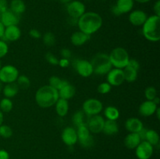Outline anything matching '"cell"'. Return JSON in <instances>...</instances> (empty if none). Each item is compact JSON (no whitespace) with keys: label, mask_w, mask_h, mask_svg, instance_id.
<instances>
[{"label":"cell","mask_w":160,"mask_h":159,"mask_svg":"<svg viewBox=\"0 0 160 159\" xmlns=\"http://www.w3.org/2000/svg\"><path fill=\"white\" fill-rule=\"evenodd\" d=\"M148 17L144 11L140 9H136L132 11L129 15V21L132 25L136 26H142Z\"/></svg>","instance_id":"19"},{"label":"cell","mask_w":160,"mask_h":159,"mask_svg":"<svg viewBox=\"0 0 160 159\" xmlns=\"http://www.w3.org/2000/svg\"><path fill=\"white\" fill-rule=\"evenodd\" d=\"M145 97L148 101H153L157 97V90L154 87H148L145 90Z\"/></svg>","instance_id":"37"},{"label":"cell","mask_w":160,"mask_h":159,"mask_svg":"<svg viewBox=\"0 0 160 159\" xmlns=\"http://www.w3.org/2000/svg\"><path fill=\"white\" fill-rule=\"evenodd\" d=\"M1 66H2V65H1V62H0V68H1Z\"/></svg>","instance_id":"54"},{"label":"cell","mask_w":160,"mask_h":159,"mask_svg":"<svg viewBox=\"0 0 160 159\" xmlns=\"http://www.w3.org/2000/svg\"><path fill=\"white\" fill-rule=\"evenodd\" d=\"M85 5L82 2L78 1V0H73L69 2L67 6L68 15L71 18L76 19V20L80 18L85 12Z\"/></svg>","instance_id":"9"},{"label":"cell","mask_w":160,"mask_h":159,"mask_svg":"<svg viewBox=\"0 0 160 159\" xmlns=\"http://www.w3.org/2000/svg\"><path fill=\"white\" fill-rule=\"evenodd\" d=\"M9 51V46L6 41L0 40V59L5 57Z\"/></svg>","instance_id":"39"},{"label":"cell","mask_w":160,"mask_h":159,"mask_svg":"<svg viewBox=\"0 0 160 159\" xmlns=\"http://www.w3.org/2000/svg\"><path fill=\"white\" fill-rule=\"evenodd\" d=\"M12 107H13V104L10 98H4L0 101V111L3 113H8L11 112Z\"/></svg>","instance_id":"33"},{"label":"cell","mask_w":160,"mask_h":159,"mask_svg":"<svg viewBox=\"0 0 160 159\" xmlns=\"http://www.w3.org/2000/svg\"><path fill=\"white\" fill-rule=\"evenodd\" d=\"M0 159H9V154L6 150H0Z\"/></svg>","instance_id":"47"},{"label":"cell","mask_w":160,"mask_h":159,"mask_svg":"<svg viewBox=\"0 0 160 159\" xmlns=\"http://www.w3.org/2000/svg\"><path fill=\"white\" fill-rule=\"evenodd\" d=\"M128 65V66L131 67V68L134 69V70H138V71L139 69H140V63H139L137 60H135V59H130Z\"/></svg>","instance_id":"41"},{"label":"cell","mask_w":160,"mask_h":159,"mask_svg":"<svg viewBox=\"0 0 160 159\" xmlns=\"http://www.w3.org/2000/svg\"><path fill=\"white\" fill-rule=\"evenodd\" d=\"M106 80L111 86H120L125 81L123 70L118 68L111 69L110 71L106 74Z\"/></svg>","instance_id":"11"},{"label":"cell","mask_w":160,"mask_h":159,"mask_svg":"<svg viewBox=\"0 0 160 159\" xmlns=\"http://www.w3.org/2000/svg\"><path fill=\"white\" fill-rule=\"evenodd\" d=\"M60 54L62 55V58L70 59V58L71 57L72 52L69 48H62L60 51Z\"/></svg>","instance_id":"43"},{"label":"cell","mask_w":160,"mask_h":159,"mask_svg":"<svg viewBox=\"0 0 160 159\" xmlns=\"http://www.w3.org/2000/svg\"><path fill=\"white\" fill-rule=\"evenodd\" d=\"M62 140L67 146H73L78 142V134L74 128L71 126H67L62 130Z\"/></svg>","instance_id":"15"},{"label":"cell","mask_w":160,"mask_h":159,"mask_svg":"<svg viewBox=\"0 0 160 159\" xmlns=\"http://www.w3.org/2000/svg\"><path fill=\"white\" fill-rule=\"evenodd\" d=\"M0 14H1V12H0Z\"/></svg>","instance_id":"55"},{"label":"cell","mask_w":160,"mask_h":159,"mask_svg":"<svg viewBox=\"0 0 160 159\" xmlns=\"http://www.w3.org/2000/svg\"><path fill=\"white\" fill-rule=\"evenodd\" d=\"M3 122H4V115L3 112L0 111V126L3 124Z\"/></svg>","instance_id":"49"},{"label":"cell","mask_w":160,"mask_h":159,"mask_svg":"<svg viewBox=\"0 0 160 159\" xmlns=\"http://www.w3.org/2000/svg\"><path fill=\"white\" fill-rule=\"evenodd\" d=\"M88 119L89 116L86 115V114L83 112V110H79L75 112L74 114L73 115V117H72V121H73V124H74L77 127L80 126H84V125L87 126Z\"/></svg>","instance_id":"26"},{"label":"cell","mask_w":160,"mask_h":159,"mask_svg":"<svg viewBox=\"0 0 160 159\" xmlns=\"http://www.w3.org/2000/svg\"><path fill=\"white\" fill-rule=\"evenodd\" d=\"M153 9H154L155 11V15L160 17V1L159 0H157L156 2L155 3L154 6H153Z\"/></svg>","instance_id":"46"},{"label":"cell","mask_w":160,"mask_h":159,"mask_svg":"<svg viewBox=\"0 0 160 159\" xmlns=\"http://www.w3.org/2000/svg\"><path fill=\"white\" fill-rule=\"evenodd\" d=\"M78 26L79 31L84 34L92 35L96 33L102 26V18L95 12H85L78 19Z\"/></svg>","instance_id":"1"},{"label":"cell","mask_w":160,"mask_h":159,"mask_svg":"<svg viewBox=\"0 0 160 159\" xmlns=\"http://www.w3.org/2000/svg\"><path fill=\"white\" fill-rule=\"evenodd\" d=\"M70 59L62 58V59H59V63H58V65H60V67H62V68H67V67H68L70 65Z\"/></svg>","instance_id":"44"},{"label":"cell","mask_w":160,"mask_h":159,"mask_svg":"<svg viewBox=\"0 0 160 159\" xmlns=\"http://www.w3.org/2000/svg\"><path fill=\"white\" fill-rule=\"evenodd\" d=\"M142 34L148 41L157 42L160 40V17L150 16L142 25Z\"/></svg>","instance_id":"3"},{"label":"cell","mask_w":160,"mask_h":159,"mask_svg":"<svg viewBox=\"0 0 160 159\" xmlns=\"http://www.w3.org/2000/svg\"><path fill=\"white\" fill-rule=\"evenodd\" d=\"M76 131L78 134V141H79L81 146L86 148L93 146L94 138L86 125L78 126Z\"/></svg>","instance_id":"8"},{"label":"cell","mask_w":160,"mask_h":159,"mask_svg":"<svg viewBox=\"0 0 160 159\" xmlns=\"http://www.w3.org/2000/svg\"><path fill=\"white\" fill-rule=\"evenodd\" d=\"M58 90L49 85H44L37 90L35 94V101L38 105L47 108L55 105L59 99Z\"/></svg>","instance_id":"2"},{"label":"cell","mask_w":160,"mask_h":159,"mask_svg":"<svg viewBox=\"0 0 160 159\" xmlns=\"http://www.w3.org/2000/svg\"><path fill=\"white\" fill-rule=\"evenodd\" d=\"M125 128L130 132H138L139 131H141L143 129L144 125L142 120H140L138 118L132 117V118H128L126 121V123H125Z\"/></svg>","instance_id":"20"},{"label":"cell","mask_w":160,"mask_h":159,"mask_svg":"<svg viewBox=\"0 0 160 159\" xmlns=\"http://www.w3.org/2000/svg\"><path fill=\"white\" fill-rule=\"evenodd\" d=\"M104 115L106 120L117 121L120 117V111L114 106H108L104 110Z\"/></svg>","instance_id":"29"},{"label":"cell","mask_w":160,"mask_h":159,"mask_svg":"<svg viewBox=\"0 0 160 159\" xmlns=\"http://www.w3.org/2000/svg\"><path fill=\"white\" fill-rule=\"evenodd\" d=\"M9 9L7 0H0V12H2Z\"/></svg>","instance_id":"45"},{"label":"cell","mask_w":160,"mask_h":159,"mask_svg":"<svg viewBox=\"0 0 160 159\" xmlns=\"http://www.w3.org/2000/svg\"><path fill=\"white\" fill-rule=\"evenodd\" d=\"M12 136V129L10 126L2 124L0 126V137L2 138H10Z\"/></svg>","instance_id":"36"},{"label":"cell","mask_w":160,"mask_h":159,"mask_svg":"<svg viewBox=\"0 0 160 159\" xmlns=\"http://www.w3.org/2000/svg\"><path fill=\"white\" fill-rule=\"evenodd\" d=\"M0 22L2 23L5 27L17 25L20 22V16L14 13L10 9H8L7 10L1 12L0 14Z\"/></svg>","instance_id":"14"},{"label":"cell","mask_w":160,"mask_h":159,"mask_svg":"<svg viewBox=\"0 0 160 159\" xmlns=\"http://www.w3.org/2000/svg\"><path fill=\"white\" fill-rule=\"evenodd\" d=\"M56 112L59 117H64L67 115L69 111V102L67 100L59 98L55 104Z\"/></svg>","instance_id":"24"},{"label":"cell","mask_w":160,"mask_h":159,"mask_svg":"<svg viewBox=\"0 0 160 159\" xmlns=\"http://www.w3.org/2000/svg\"><path fill=\"white\" fill-rule=\"evenodd\" d=\"M90 37L91 36L88 34H86L82 31H78L72 34L71 37H70V41H71V43L75 46H81V45H84L88 41L90 40Z\"/></svg>","instance_id":"21"},{"label":"cell","mask_w":160,"mask_h":159,"mask_svg":"<svg viewBox=\"0 0 160 159\" xmlns=\"http://www.w3.org/2000/svg\"><path fill=\"white\" fill-rule=\"evenodd\" d=\"M9 9L14 13L20 16L26 10V6L23 0H12L10 2Z\"/></svg>","instance_id":"28"},{"label":"cell","mask_w":160,"mask_h":159,"mask_svg":"<svg viewBox=\"0 0 160 159\" xmlns=\"http://www.w3.org/2000/svg\"><path fill=\"white\" fill-rule=\"evenodd\" d=\"M102 132L109 136H112L119 132V126L117 121L114 120H106Z\"/></svg>","instance_id":"27"},{"label":"cell","mask_w":160,"mask_h":159,"mask_svg":"<svg viewBox=\"0 0 160 159\" xmlns=\"http://www.w3.org/2000/svg\"><path fill=\"white\" fill-rule=\"evenodd\" d=\"M58 93H59V98H62V99L68 101V100L71 99L75 95V94H76V88L74 87V86L68 83L65 86H63L62 88L59 89L58 90Z\"/></svg>","instance_id":"22"},{"label":"cell","mask_w":160,"mask_h":159,"mask_svg":"<svg viewBox=\"0 0 160 159\" xmlns=\"http://www.w3.org/2000/svg\"><path fill=\"white\" fill-rule=\"evenodd\" d=\"M111 88H112V86L109 83L103 82L98 86L97 90H98V93L101 94H108L110 91Z\"/></svg>","instance_id":"38"},{"label":"cell","mask_w":160,"mask_h":159,"mask_svg":"<svg viewBox=\"0 0 160 159\" xmlns=\"http://www.w3.org/2000/svg\"><path fill=\"white\" fill-rule=\"evenodd\" d=\"M17 86L19 87V88L21 89H28L29 88L30 85H31V81L30 79L25 75H19L18 78H17Z\"/></svg>","instance_id":"34"},{"label":"cell","mask_w":160,"mask_h":159,"mask_svg":"<svg viewBox=\"0 0 160 159\" xmlns=\"http://www.w3.org/2000/svg\"><path fill=\"white\" fill-rule=\"evenodd\" d=\"M159 112H160V108H158L157 110H156V115H157L158 119H159V117H160V115H159Z\"/></svg>","instance_id":"52"},{"label":"cell","mask_w":160,"mask_h":159,"mask_svg":"<svg viewBox=\"0 0 160 159\" xmlns=\"http://www.w3.org/2000/svg\"><path fill=\"white\" fill-rule=\"evenodd\" d=\"M2 87H3V84L0 81V92H2Z\"/></svg>","instance_id":"53"},{"label":"cell","mask_w":160,"mask_h":159,"mask_svg":"<svg viewBox=\"0 0 160 159\" xmlns=\"http://www.w3.org/2000/svg\"><path fill=\"white\" fill-rule=\"evenodd\" d=\"M109 57L112 67L122 70L128 65L130 60L128 51L122 47L114 48L109 55Z\"/></svg>","instance_id":"5"},{"label":"cell","mask_w":160,"mask_h":159,"mask_svg":"<svg viewBox=\"0 0 160 159\" xmlns=\"http://www.w3.org/2000/svg\"><path fill=\"white\" fill-rule=\"evenodd\" d=\"M140 137L138 132H130L124 139V144L128 149H135L141 143Z\"/></svg>","instance_id":"23"},{"label":"cell","mask_w":160,"mask_h":159,"mask_svg":"<svg viewBox=\"0 0 160 159\" xmlns=\"http://www.w3.org/2000/svg\"><path fill=\"white\" fill-rule=\"evenodd\" d=\"M29 35L34 39H39L42 37V34H41L40 31L37 29H31L29 31Z\"/></svg>","instance_id":"42"},{"label":"cell","mask_w":160,"mask_h":159,"mask_svg":"<svg viewBox=\"0 0 160 159\" xmlns=\"http://www.w3.org/2000/svg\"><path fill=\"white\" fill-rule=\"evenodd\" d=\"M21 36V31L17 25L9 26L5 27L3 38L8 41H16Z\"/></svg>","instance_id":"18"},{"label":"cell","mask_w":160,"mask_h":159,"mask_svg":"<svg viewBox=\"0 0 160 159\" xmlns=\"http://www.w3.org/2000/svg\"><path fill=\"white\" fill-rule=\"evenodd\" d=\"M77 73L82 77H89L93 74V68L90 61L86 59H78L74 62Z\"/></svg>","instance_id":"10"},{"label":"cell","mask_w":160,"mask_h":159,"mask_svg":"<svg viewBox=\"0 0 160 159\" xmlns=\"http://www.w3.org/2000/svg\"><path fill=\"white\" fill-rule=\"evenodd\" d=\"M49 84L48 85L51 86L52 87L55 88L56 90H59V89L62 88L63 86H65L66 84H68V81L66 80H62L61 78H59V76H52L50 77L49 79Z\"/></svg>","instance_id":"32"},{"label":"cell","mask_w":160,"mask_h":159,"mask_svg":"<svg viewBox=\"0 0 160 159\" xmlns=\"http://www.w3.org/2000/svg\"><path fill=\"white\" fill-rule=\"evenodd\" d=\"M123 76H124L125 81L129 83L134 82L138 78V70L131 68V67L127 65L125 68L123 69Z\"/></svg>","instance_id":"30"},{"label":"cell","mask_w":160,"mask_h":159,"mask_svg":"<svg viewBox=\"0 0 160 159\" xmlns=\"http://www.w3.org/2000/svg\"><path fill=\"white\" fill-rule=\"evenodd\" d=\"M157 108L158 104H156L154 101L146 100L141 104L138 111L140 115H142V116L148 117L155 115Z\"/></svg>","instance_id":"17"},{"label":"cell","mask_w":160,"mask_h":159,"mask_svg":"<svg viewBox=\"0 0 160 159\" xmlns=\"http://www.w3.org/2000/svg\"><path fill=\"white\" fill-rule=\"evenodd\" d=\"M19 90H20V88L17 86V83L14 82L10 83V84H6V85L3 86L2 92L5 98H12L18 94Z\"/></svg>","instance_id":"25"},{"label":"cell","mask_w":160,"mask_h":159,"mask_svg":"<svg viewBox=\"0 0 160 159\" xmlns=\"http://www.w3.org/2000/svg\"><path fill=\"white\" fill-rule=\"evenodd\" d=\"M105 121L106 120L104 119V118L100 115L89 117L87 126L91 133H99V132H102Z\"/></svg>","instance_id":"12"},{"label":"cell","mask_w":160,"mask_h":159,"mask_svg":"<svg viewBox=\"0 0 160 159\" xmlns=\"http://www.w3.org/2000/svg\"><path fill=\"white\" fill-rule=\"evenodd\" d=\"M19 71L12 65H5L0 68V81L2 84H10L17 81Z\"/></svg>","instance_id":"6"},{"label":"cell","mask_w":160,"mask_h":159,"mask_svg":"<svg viewBox=\"0 0 160 159\" xmlns=\"http://www.w3.org/2000/svg\"><path fill=\"white\" fill-rule=\"evenodd\" d=\"M135 149L136 155L138 159H149L154 151L152 145L146 140H142Z\"/></svg>","instance_id":"13"},{"label":"cell","mask_w":160,"mask_h":159,"mask_svg":"<svg viewBox=\"0 0 160 159\" xmlns=\"http://www.w3.org/2000/svg\"><path fill=\"white\" fill-rule=\"evenodd\" d=\"M73 0H60L61 2L62 3H65V4H68L69 2H72Z\"/></svg>","instance_id":"51"},{"label":"cell","mask_w":160,"mask_h":159,"mask_svg":"<svg viewBox=\"0 0 160 159\" xmlns=\"http://www.w3.org/2000/svg\"><path fill=\"white\" fill-rule=\"evenodd\" d=\"M103 104L99 100L96 98H88L83 103L82 110L89 117L99 115L102 111Z\"/></svg>","instance_id":"7"},{"label":"cell","mask_w":160,"mask_h":159,"mask_svg":"<svg viewBox=\"0 0 160 159\" xmlns=\"http://www.w3.org/2000/svg\"><path fill=\"white\" fill-rule=\"evenodd\" d=\"M145 140L152 145L153 147L159 144V135L154 129H147L145 134Z\"/></svg>","instance_id":"31"},{"label":"cell","mask_w":160,"mask_h":159,"mask_svg":"<svg viewBox=\"0 0 160 159\" xmlns=\"http://www.w3.org/2000/svg\"><path fill=\"white\" fill-rule=\"evenodd\" d=\"M134 6V0H117V4L113 7L114 13L116 15L128 13L131 12Z\"/></svg>","instance_id":"16"},{"label":"cell","mask_w":160,"mask_h":159,"mask_svg":"<svg viewBox=\"0 0 160 159\" xmlns=\"http://www.w3.org/2000/svg\"><path fill=\"white\" fill-rule=\"evenodd\" d=\"M42 39H43V43L48 47L53 46L56 43V37H55L54 34H52V32L45 33L42 37Z\"/></svg>","instance_id":"35"},{"label":"cell","mask_w":160,"mask_h":159,"mask_svg":"<svg viewBox=\"0 0 160 159\" xmlns=\"http://www.w3.org/2000/svg\"><path fill=\"white\" fill-rule=\"evenodd\" d=\"M91 63L93 68V73L100 76L106 75L111 69H112L109 55L106 53H98L95 55L91 61Z\"/></svg>","instance_id":"4"},{"label":"cell","mask_w":160,"mask_h":159,"mask_svg":"<svg viewBox=\"0 0 160 159\" xmlns=\"http://www.w3.org/2000/svg\"><path fill=\"white\" fill-rule=\"evenodd\" d=\"M4 31H5V26H3L2 23L0 22V38H2V37H3Z\"/></svg>","instance_id":"48"},{"label":"cell","mask_w":160,"mask_h":159,"mask_svg":"<svg viewBox=\"0 0 160 159\" xmlns=\"http://www.w3.org/2000/svg\"><path fill=\"white\" fill-rule=\"evenodd\" d=\"M45 59H46L47 62L49 64H51V65H57L58 63H59V59L56 55H54L52 52L46 53V55H45Z\"/></svg>","instance_id":"40"},{"label":"cell","mask_w":160,"mask_h":159,"mask_svg":"<svg viewBox=\"0 0 160 159\" xmlns=\"http://www.w3.org/2000/svg\"><path fill=\"white\" fill-rule=\"evenodd\" d=\"M134 1L138 2L139 3H146V2H150L151 0H134Z\"/></svg>","instance_id":"50"}]
</instances>
